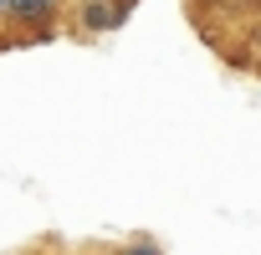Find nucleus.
<instances>
[{
    "label": "nucleus",
    "mask_w": 261,
    "mask_h": 255,
    "mask_svg": "<svg viewBox=\"0 0 261 255\" xmlns=\"http://www.w3.org/2000/svg\"><path fill=\"white\" fill-rule=\"evenodd\" d=\"M128 6H134V0H82L77 6V31L108 36V31H118L128 21Z\"/></svg>",
    "instance_id": "obj_2"
},
{
    "label": "nucleus",
    "mask_w": 261,
    "mask_h": 255,
    "mask_svg": "<svg viewBox=\"0 0 261 255\" xmlns=\"http://www.w3.org/2000/svg\"><path fill=\"white\" fill-rule=\"evenodd\" d=\"M62 6H67V0H6V21L21 26L26 36H46L51 21L62 16Z\"/></svg>",
    "instance_id": "obj_1"
},
{
    "label": "nucleus",
    "mask_w": 261,
    "mask_h": 255,
    "mask_svg": "<svg viewBox=\"0 0 261 255\" xmlns=\"http://www.w3.org/2000/svg\"><path fill=\"white\" fill-rule=\"evenodd\" d=\"M108 255H164V250H159L154 240H144V235H139V240H123V245H118V250H108Z\"/></svg>",
    "instance_id": "obj_3"
},
{
    "label": "nucleus",
    "mask_w": 261,
    "mask_h": 255,
    "mask_svg": "<svg viewBox=\"0 0 261 255\" xmlns=\"http://www.w3.org/2000/svg\"><path fill=\"white\" fill-rule=\"evenodd\" d=\"M256 6H261V0H256Z\"/></svg>",
    "instance_id": "obj_6"
},
{
    "label": "nucleus",
    "mask_w": 261,
    "mask_h": 255,
    "mask_svg": "<svg viewBox=\"0 0 261 255\" xmlns=\"http://www.w3.org/2000/svg\"><path fill=\"white\" fill-rule=\"evenodd\" d=\"M0 21H6V0H0Z\"/></svg>",
    "instance_id": "obj_4"
},
{
    "label": "nucleus",
    "mask_w": 261,
    "mask_h": 255,
    "mask_svg": "<svg viewBox=\"0 0 261 255\" xmlns=\"http://www.w3.org/2000/svg\"><path fill=\"white\" fill-rule=\"evenodd\" d=\"M205 6H215V0H205Z\"/></svg>",
    "instance_id": "obj_5"
}]
</instances>
